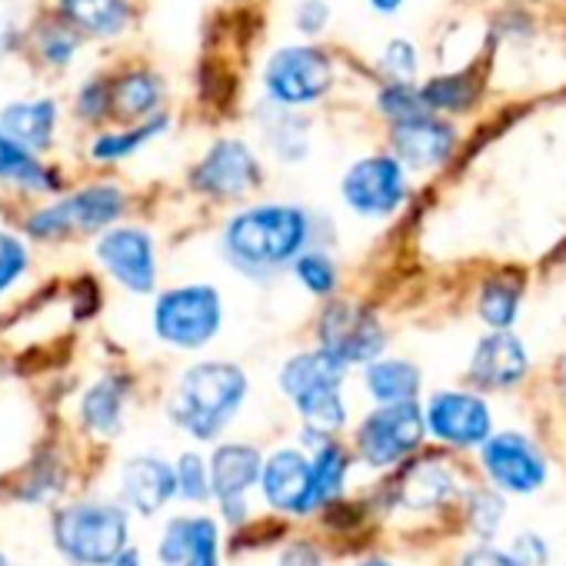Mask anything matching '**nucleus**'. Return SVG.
<instances>
[{
    "label": "nucleus",
    "instance_id": "nucleus-1",
    "mask_svg": "<svg viewBox=\"0 0 566 566\" xmlns=\"http://www.w3.org/2000/svg\"><path fill=\"white\" fill-rule=\"evenodd\" d=\"M317 240V217L297 203H253L233 213L220 230L223 260L253 276L266 280L287 270Z\"/></svg>",
    "mask_w": 566,
    "mask_h": 566
},
{
    "label": "nucleus",
    "instance_id": "nucleus-2",
    "mask_svg": "<svg viewBox=\"0 0 566 566\" xmlns=\"http://www.w3.org/2000/svg\"><path fill=\"white\" fill-rule=\"evenodd\" d=\"M247 394L250 380L237 364L200 360L180 374L167 413L184 433H190L200 443H210L233 423V417L247 403Z\"/></svg>",
    "mask_w": 566,
    "mask_h": 566
},
{
    "label": "nucleus",
    "instance_id": "nucleus-3",
    "mask_svg": "<svg viewBox=\"0 0 566 566\" xmlns=\"http://www.w3.org/2000/svg\"><path fill=\"white\" fill-rule=\"evenodd\" d=\"M130 197L120 184H87L71 193H57L48 207H38L24 220V233L38 243H64L74 237L101 233L127 213Z\"/></svg>",
    "mask_w": 566,
    "mask_h": 566
},
{
    "label": "nucleus",
    "instance_id": "nucleus-4",
    "mask_svg": "<svg viewBox=\"0 0 566 566\" xmlns=\"http://www.w3.org/2000/svg\"><path fill=\"white\" fill-rule=\"evenodd\" d=\"M54 546L77 566H107L130 536L127 510L111 500H77L54 513Z\"/></svg>",
    "mask_w": 566,
    "mask_h": 566
},
{
    "label": "nucleus",
    "instance_id": "nucleus-5",
    "mask_svg": "<svg viewBox=\"0 0 566 566\" xmlns=\"http://www.w3.org/2000/svg\"><path fill=\"white\" fill-rule=\"evenodd\" d=\"M154 337L174 350H203L223 327V301L210 283H180L157 294L150 311Z\"/></svg>",
    "mask_w": 566,
    "mask_h": 566
},
{
    "label": "nucleus",
    "instance_id": "nucleus-6",
    "mask_svg": "<svg viewBox=\"0 0 566 566\" xmlns=\"http://www.w3.org/2000/svg\"><path fill=\"white\" fill-rule=\"evenodd\" d=\"M337 84L334 57L314 44H291L270 54L263 67V94L276 107H311Z\"/></svg>",
    "mask_w": 566,
    "mask_h": 566
},
{
    "label": "nucleus",
    "instance_id": "nucleus-7",
    "mask_svg": "<svg viewBox=\"0 0 566 566\" xmlns=\"http://www.w3.org/2000/svg\"><path fill=\"white\" fill-rule=\"evenodd\" d=\"M260 184L263 164L253 154V147L240 137H217L190 170V190L213 203L243 200L256 193Z\"/></svg>",
    "mask_w": 566,
    "mask_h": 566
},
{
    "label": "nucleus",
    "instance_id": "nucleus-8",
    "mask_svg": "<svg viewBox=\"0 0 566 566\" xmlns=\"http://www.w3.org/2000/svg\"><path fill=\"white\" fill-rule=\"evenodd\" d=\"M423 410L413 400L403 403H380L360 427H357V453L367 467L384 470L407 460L423 443Z\"/></svg>",
    "mask_w": 566,
    "mask_h": 566
},
{
    "label": "nucleus",
    "instance_id": "nucleus-9",
    "mask_svg": "<svg viewBox=\"0 0 566 566\" xmlns=\"http://www.w3.org/2000/svg\"><path fill=\"white\" fill-rule=\"evenodd\" d=\"M97 263L107 270V276L134 297L154 294L157 287V243L154 237L137 223H114L97 233L94 243Z\"/></svg>",
    "mask_w": 566,
    "mask_h": 566
},
{
    "label": "nucleus",
    "instance_id": "nucleus-10",
    "mask_svg": "<svg viewBox=\"0 0 566 566\" xmlns=\"http://www.w3.org/2000/svg\"><path fill=\"white\" fill-rule=\"evenodd\" d=\"M340 197L354 213L370 217V220L397 213L407 197L403 164L387 154L364 157V160L350 164L340 180Z\"/></svg>",
    "mask_w": 566,
    "mask_h": 566
},
{
    "label": "nucleus",
    "instance_id": "nucleus-11",
    "mask_svg": "<svg viewBox=\"0 0 566 566\" xmlns=\"http://www.w3.org/2000/svg\"><path fill=\"white\" fill-rule=\"evenodd\" d=\"M317 347H324L347 367L377 360L387 344L380 321L347 301H331L324 307V314L317 317Z\"/></svg>",
    "mask_w": 566,
    "mask_h": 566
},
{
    "label": "nucleus",
    "instance_id": "nucleus-12",
    "mask_svg": "<svg viewBox=\"0 0 566 566\" xmlns=\"http://www.w3.org/2000/svg\"><path fill=\"white\" fill-rule=\"evenodd\" d=\"M260 490L263 500L291 516H307L311 510V457L304 450L283 447L270 453L260 467Z\"/></svg>",
    "mask_w": 566,
    "mask_h": 566
},
{
    "label": "nucleus",
    "instance_id": "nucleus-13",
    "mask_svg": "<svg viewBox=\"0 0 566 566\" xmlns=\"http://www.w3.org/2000/svg\"><path fill=\"white\" fill-rule=\"evenodd\" d=\"M427 430L453 447H473L490 437V410L470 394H437L423 413Z\"/></svg>",
    "mask_w": 566,
    "mask_h": 566
},
{
    "label": "nucleus",
    "instance_id": "nucleus-14",
    "mask_svg": "<svg viewBox=\"0 0 566 566\" xmlns=\"http://www.w3.org/2000/svg\"><path fill=\"white\" fill-rule=\"evenodd\" d=\"M483 467L503 490L530 493L546 480V463L520 433H500L483 440Z\"/></svg>",
    "mask_w": 566,
    "mask_h": 566
},
{
    "label": "nucleus",
    "instance_id": "nucleus-15",
    "mask_svg": "<svg viewBox=\"0 0 566 566\" xmlns=\"http://www.w3.org/2000/svg\"><path fill=\"white\" fill-rule=\"evenodd\" d=\"M177 496V480H174V467L160 457H134L124 463L120 470V500L137 510L140 516H154L160 513L170 500Z\"/></svg>",
    "mask_w": 566,
    "mask_h": 566
},
{
    "label": "nucleus",
    "instance_id": "nucleus-16",
    "mask_svg": "<svg viewBox=\"0 0 566 566\" xmlns=\"http://www.w3.org/2000/svg\"><path fill=\"white\" fill-rule=\"evenodd\" d=\"M57 124H61V107L51 97L11 101L0 107V130L14 137L31 154H44L54 147Z\"/></svg>",
    "mask_w": 566,
    "mask_h": 566
},
{
    "label": "nucleus",
    "instance_id": "nucleus-17",
    "mask_svg": "<svg viewBox=\"0 0 566 566\" xmlns=\"http://www.w3.org/2000/svg\"><path fill=\"white\" fill-rule=\"evenodd\" d=\"M164 77L147 67H127L111 77V120L117 127L147 120L160 114L164 104Z\"/></svg>",
    "mask_w": 566,
    "mask_h": 566
},
{
    "label": "nucleus",
    "instance_id": "nucleus-18",
    "mask_svg": "<svg viewBox=\"0 0 566 566\" xmlns=\"http://www.w3.org/2000/svg\"><path fill=\"white\" fill-rule=\"evenodd\" d=\"M453 154V130L430 114L394 124V157L413 170L443 164Z\"/></svg>",
    "mask_w": 566,
    "mask_h": 566
},
{
    "label": "nucleus",
    "instance_id": "nucleus-19",
    "mask_svg": "<svg viewBox=\"0 0 566 566\" xmlns=\"http://www.w3.org/2000/svg\"><path fill=\"white\" fill-rule=\"evenodd\" d=\"M54 14L84 41H117L134 21V4L130 0H57Z\"/></svg>",
    "mask_w": 566,
    "mask_h": 566
},
{
    "label": "nucleus",
    "instance_id": "nucleus-20",
    "mask_svg": "<svg viewBox=\"0 0 566 566\" xmlns=\"http://www.w3.org/2000/svg\"><path fill=\"white\" fill-rule=\"evenodd\" d=\"M523 374H526V350L513 334L496 331L486 340H480L473 364H470L473 384L486 390H503V387H513Z\"/></svg>",
    "mask_w": 566,
    "mask_h": 566
},
{
    "label": "nucleus",
    "instance_id": "nucleus-21",
    "mask_svg": "<svg viewBox=\"0 0 566 566\" xmlns=\"http://www.w3.org/2000/svg\"><path fill=\"white\" fill-rule=\"evenodd\" d=\"M260 467H263V457L256 447L250 443H220L213 453H210V496L220 503V500H233V496H243L256 480H260Z\"/></svg>",
    "mask_w": 566,
    "mask_h": 566
},
{
    "label": "nucleus",
    "instance_id": "nucleus-22",
    "mask_svg": "<svg viewBox=\"0 0 566 566\" xmlns=\"http://www.w3.org/2000/svg\"><path fill=\"white\" fill-rule=\"evenodd\" d=\"M347 364H340L334 354H327L324 347H314V350H301L294 354L287 364L280 367V390L291 403L307 397L311 390H321V387H344V377H347Z\"/></svg>",
    "mask_w": 566,
    "mask_h": 566
},
{
    "label": "nucleus",
    "instance_id": "nucleus-23",
    "mask_svg": "<svg viewBox=\"0 0 566 566\" xmlns=\"http://www.w3.org/2000/svg\"><path fill=\"white\" fill-rule=\"evenodd\" d=\"M0 184H8L21 193L54 197L61 193V170L44 164L38 154L24 150L14 137L0 130Z\"/></svg>",
    "mask_w": 566,
    "mask_h": 566
},
{
    "label": "nucleus",
    "instance_id": "nucleus-24",
    "mask_svg": "<svg viewBox=\"0 0 566 566\" xmlns=\"http://www.w3.org/2000/svg\"><path fill=\"white\" fill-rule=\"evenodd\" d=\"M127 377L120 374H104L101 380H94L84 397H81V423L87 433L111 440L120 433L124 427V407H127Z\"/></svg>",
    "mask_w": 566,
    "mask_h": 566
},
{
    "label": "nucleus",
    "instance_id": "nucleus-25",
    "mask_svg": "<svg viewBox=\"0 0 566 566\" xmlns=\"http://www.w3.org/2000/svg\"><path fill=\"white\" fill-rule=\"evenodd\" d=\"M260 134H263L266 150L280 164H287V167L304 164L307 154H311V127H307V117H301L291 107L266 104L263 114H260Z\"/></svg>",
    "mask_w": 566,
    "mask_h": 566
},
{
    "label": "nucleus",
    "instance_id": "nucleus-26",
    "mask_svg": "<svg viewBox=\"0 0 566 566\" xmlns=\"http://www.w3.org/2000/svg\"><path fill=\"white\" fill-rule=\"evenodd\" d=\"M170 127V117L160 111L147 120H137V124H124L117 130H104L91 140L87 147V157L94 164H120L127 157H134L137 150H144L147 144H154L157 137H164Z\"/></svg>",
    "mask_w": 566,
    "mask_h": 566
},
{
    "label": "nucleus",
    "instance_id": "nucleus-27",
    "mask_svg": "<svg viewBox=\"0 0 566 566\" xmlns=\"http://www.w3.org/2000/svg\"><path fill=\"white\" fill-rule=\"evenodd\" d=\"M347 470H350V457L334 437H327L314 447V457H311V510H324L327 503H334L344 493Z\"/></svg>",
    "mask_w": 566,
    "mask_h": 566
},
{
    "label": "nucleus",
    "instance_id": "nucleus-28",
    "mask_svg": "<svg viewBox=\"0 0 566 566\" xmlns=\"http://www.w3.org/2000/svg\"><path fill=\"white\" fill-rule=\"evenodd\" d=\"M367 394L377 403H403L420 394V370L407 360H370L364 370Z\"/></svg>",
    "mask_w": 566,
    "mask_h": 566
},
{
    "label": "nucleus",
    "instance_id": "nucleus-29",
    "mask_svg": "<svg viewBox=\"0 0 566 566\" xmlns=\"http://www.w3.org/2000/svg\"><path fill=\"white\" fill-rule=\"evenodd\" d=\"M31 48L38 54V61L51 71H67L77 57V51L84 48V38L67 24L61 21L57 14L44 18L34 31H31Z\"/></svg>",
    "mask_w": 566,
    "mask_h": 566
},
{
    "label": "nucleus",
    "instance_id": "nucleus-30",
    "mask_svg": "<svg viewBox=\"0 0 566 566\" xmlns=\"http://www.w3.org/2000/svg\"><path fill=\"white\" fill-rule=\"evenodd\" d=\"M453 496V476L447 467L440 463H420V467H410L403 483H400V500L407 506H417V510H430V506H440Z\"/></svg>",
    "mask_w": 566,
    "mask_h": 566
},
{
    "label": "nucleus",
    "instance_id": "nucleus-31",
    "mask_svg": "<svg viewBox=\"0 0 566 566\" xmlns=\"http://www.w3.org/2000/svg\"><path fill=\"white\" fill-rule=\"evenodd\" d=\"M287 270L294 273V280L301 283V287L307 294H314V297H334L337 283H340L337 263L324 247H307Z\"/></svg>",
    "mask_w": 566,
    "mask_h": 566
},
{
    "label": "nucleus",
    "instance_id": "nucleus-32",
    "mask_svg": "<svg viewBox=\"0 0 566 566\" xmlns=\"http://www.w3.org/2000/svg\"><path fill=\"white\" fill-rule=\"evenodd\" d=\"M31 247L24 237L0 230V297H8L18 283L31 273Z\"/></svg>",
    "mask_w": 566,
    "mask_h": 566
},
{
    "label": "nucleus",
    "instance_id": "nucleus-33",
    "mask_svg": "<svg viewBox=\"0 0 566 566\" xmlns=\"http://www.w3.org/2000/svg\"><path fill=\"white\" fill-rule=\"evenodd\" d=\"M180 566H220V530L210 516H190V536Z\"/></svg>",
    "mask_w": 566,
    "mask_h": 566
},
{
    "label": "nucleus",
    "instance_id": "nucleus-34",
    "mask_svg": "<svg viewBox=\"0 0 566 566\" xmlns=\"http://www.w3.org/2000/svg\"><path fill=\"white\" fill-rule=\"evenodd\" d=\"M516 307H520V287L516 283H506V280H493L483 287V297H480V317L493 327V331H503L513 324L516 317Z\"/></svg>",
    "mask_w": 566,
    "mask_h": 566
},
{
    "label": "nucleus",
    "instance_id": "nucleus-35",
    "mask_svg": "<svg viewBox=\"0 0 566 566\" xmlns=\"http://www.w3.org/2000/svg\"><path fill=\"white\" fill-rule=\"evenodd\" d=\"M377 107H380V114H384L387 120H394V124L430 114V107L423 104V94H420L413 84H407V81L387 84V87L377 94Z\"/></svg>",
    "mask_w": 566,
    "mask_h": 566
},
{
    "label": "nucleus",
    "instance_id": "nucleus-36",
    "mask_svg": "<svg viewBox=\"0 0 566 566\" xmlns=\"http://www.w3.org/2000/svg\"><path fill=\"white\" fill-rule=\"evenodd\" d=\"M74 117L81 124H107L111 120V77H91L77 87L74 104H71Z\"/></svg>",
    "mask_w": 566,
    "mask_h": 566
},
{
    "label": "nucleus",
    "instance_id": "nucleus-37",
    "mask_svg": "<svg viewBox=\"0 0 566 566\" xmlns=\"http://www.w3.org/2000/svg\"><path fill=\"white\" fill-rule=\"evenodd\" d=\"M174 480H177V493L187 503H203L210 500V470L207 460L193 450L180 453L177 467H174Z\"/></svg>",
    "mask_w": 566,
    "mask_h": 566
},
{
    "label": "nucleus",
    "instance_id": "nucleus-38",
    "mask_svg": "<svg viewBox=\"0 0 566 566\" xmlns=\"http://www.w3.org/2000/svg\"><path fill=\"white\" fill-rule=\"evenodd\" d=\"M420 94H423V104L430 111H460L463 104H470L473 87H470V77L467 74H453V77L430 81Z\"/></svg>",
    "mask_w": 566,
    "mask_h": 566
},
{
    "label": "nucleus",
    "instance_id": "nucleus-39",
    "mask_svg": "<svg viewBox=\"0 0 566 566\" xmlns=\"http://www.w3.org/2000/svg\"><path fill=\"white\" fill-rule=\"evenodd\" d=\"M187 536H190V520L187 516H174L164 533H160V543H157V559L164 566H180L184 559V549H187Z\"/></svg>",
    "mask_w": 566,
    "mask_h": 566
},
{
    "label": "nucleus",
    "instance_id": "nucleus-40",
    "mask_svg": "<svg viewBox=\"0 0 566 566\" xmlns=\"http://www.w3.org/2000/svg\"><path fill=\"white\" fill-rule=\"evenodd\" d=\"M380 67H384V74H390V81H410L413 71H417V51H413V44L410 41H390L384 48Z\"/></svg>",
    "mask_w": 566,
    "mask_h": 566
},
{
    "label": "nucleus",
    "instance_id": "nucleus-41",
    "mask_svg": "<svg viewBox=\"0 0 566 566\" xmlns=\"http://www.w3.org/2000/svg\"><path fill=\"white\" fill-rule=\"evenodd\" d=\"M294 24L304 38H317L331 24V4L327 0H301L294 11Z\"/></svg>",
    "mask_w": 566,
    "mask_h": 566
},
{
    "label": "nucleus",
    "instance_id": "nucleus-42",
    "mask_svg": "<svg viewBox=\"0 0 566 566\" xmlns=\"http://www.w3.org/2000/svg\"><path fill=\"white\" fill-rule=\"evenodd\" d=\"M500 513H503V503H500L496 496H490V493H476L470 520H473V526H476L483 536H490V533L496 530V523H500Z\"/></svg>",
    "mask_w": 566,
    "mask_h": 566
},
{
    "label": "nucleus",
    "instance_id": "nucleus-43",
    "mask_svg": "<svg viewBox=\"0 0 566 566\" xmlns=\"http://www.w3.org/2000/svg\"><path fill=\"white\" fill-rule=\"evenodd\" d=\"M276 566H324V556L314 543L301 539V543H291L287 549L280 553V563Z\"/></svg>",
    "mask_w": 566,
    "mask_h": 566
},
{
    "label": "nucleus",
    "instance_id": "nucleus-44",
    "mask_svg": "<svg viewBox=\"0 0 566 566\" xmlns=\"http://www.w3.org/2000/svg\"><path fill=\"white\" fill-rule=\"evenodd\" d=\"M460 566H520V563L510 553H500L493 546H480V549H470Z\"/></svg>",
    "mask_w": 566,
    "mask_h": 566
},
{
    "label": "nucleus",
    "instance_id": "nucleus-45",
    "mask_svg": "<svg viewBox=\"0 0 566 566\" xmlns=\"http://www.w3.org/2000/svg\"><path fill=\"white\" fill-rule=\"evenodd\" d=\"M21 38H24V31L14 21L0 18V61H4L8 54H14L21 48Z\"/></svg>",
    "mask_w": 566,
    "mask_h": 566
},
{
    "label": "nucleus",
    "instance_id": "nucleus-46",
    "mask_svg": "<svg viewBox=\"0 0 566 566\" xmlns=\"http://www.w3.org/2000/svg\"><path fill=\"white\" fill-rule=\"evenodd\" d=\"M107 566H144V559H140V549H134V546H124Z\"/></svg>",
    "mask_w": 566,
    "mask_h": 566
},
{
    "label": "nucleus",
    "instance_id": "nucleus-47",
    "mask_svg": "<svg viewBox=\"0 0 566 566\" xmlns=\"http://www.w3.org/2000/svg\"><path fill=\"white\" fill-rule=\"evenodd\" d=\"M370 8L380 11V14H394V11L403 8V0H370Z\"/></svg>",
    "mask_w": 566,
    "mask_h": 566
},
{
    "label": "nucleus",
    "instance_id": "nucleus-48",
    "mask_svg": "<svg viewBox=\"0 0 566 566\" xmlns=\"http://www.w3.org/2000/svg\"><path fill=\"white\" fill-rule=\"evenodd\" d=\"M357 566H394V563H387V559H364V563H357Z\"/></svg>",
    "mask_w": 566,
    "mask_h": 566
},
{
    "label": "nucleus",
    "instance_id": "nucleus-49",
    "mask_svg": "<svg viewBox=\"0 0 566 566\" xmlns=\"http://www.w3.org/2000/svg\"><path fill=\"white\" fill-rule=\"evenodd\" d=\"M0 566H11V563H8V556H4V553H0Z\"/></svg>",
    "mask_w": 566,
    "mask_h": 566
}]
</instances>
